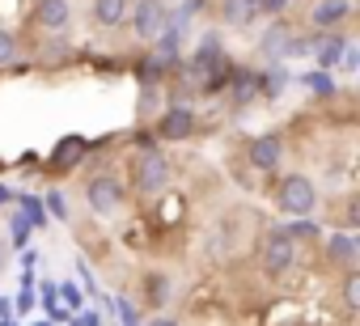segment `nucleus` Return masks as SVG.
I'll list each match as a JSON object with an SVG mask.
<instances>
[{"instance_id":"nucleus-14","label":"nucleus","mask_w":360,"mask_h":326,"mask_svg":"<svg viewBox=\"0 0 360 326\" xmlns=\"http://www.w3.org/2000/svg\"><path fill=\"white\" fill-rule=\"evenodd\" d=\"M314 56H318V64H322V68H335V64H339V56H343V39H335V34H330V39H322Z\"/></svg>"},{"instance_id":"nucleus-29","label":"nucleus","mask_w":360,"mask_h":326,"mask_svg":"<svg viewBox=\"0 0 360 326\" xmlns=\"http://www.w3.org/2000/svg\"><path fill=\"white\" fill-rule=\"evenodd\" d=\"M39 326H51V322H39Z\"/></svg>"},{"instance_id":"nucleus-12","label":"nucleus","mask_w":360,"mask_h":326,"mask_svg":"<svg viewBox=\"0 0 360 326\" xmlns=\"http://www.w3.org/2000/svg\"><path fill=\"white\" fill-rule=\"evenodd\" d=\"M347 13H352L347 0H318V5H314V26H335V22H343Z\"/></svg>"},{"instance_id":"nucleus-16","label":"nucleus","mask_w":360,"mask_h":326,"mask_svg":"<svg viewBox=\"0 0 360 326\" xmlns=\"http://www.w3.org/2000/svg\"><path fill=\"white\" fill-rule=\"evenodd\" d=\"M343 305H347V309L360 305V275H356V271H347V280H343Z\"/></svg>"},{"instance_id":"nucleus-27","label":"nucleus","mask_w":360,"mask_h":326,"mask_svg":"<svg viewBox=\"0 0 360 326\" xmlns=\"http://www.w3.org/2000/svg\"><path fill=\"white\" fill-rule=\"evenodd\" d=\"M5 204H9V191H5V187H0V208H5Z\"/></svg>"},{"instance_id":"nucleus-25","label":"nucleus","mask_w":360,"mask_h":326,"mask_svg":"<svg viewBox=\"0 0 360 326\" xmlns=\"http://www.w3.org/2000/svg\"><path fill=\"white\" fill-rule=\"evenodd\" d=\"M30 305H34V292H30V288H26V292H22V296H18V309H22V313H26V309H30Z\"/></svg>"},{"instance_id":"nucleus-9","label":"nucleus","mask_w":360,"mask_h":326,"mask_svg":"<svg viewBox=\"0 0 360 326\" xmlns=\"http://www.w3.org/2000/svg\"><path fill=\"white\" fill-rule=\"evenodd\" d=\"M85 148H89V144H85L81 136H64V140L56 144V152H51V166H56V170H72L77 161L85 157Z\"/></svg>"},{"instance_id":"nucleus-3","label":"nucleus","mask_w":360,"mask_h":326,"mask_svg":"<svg viewBox=\"0 0 360 326\" xmlns=\"http://www.w3.org/2000/svg\"><path fill=\"white\" fill-rule=\"evenodd\" d=\"M297 263V237H288L284 229H271L267 233V246H263V267L271 271V275H280V271H288Z\"/></svg>"},{"instance_id":"nucleus-8","label":"nucleus","mask_w":360,"mask_h":326,"mask_svg":"<svg viewBox=\"0 0 360 326\" xmlns=\"http://www.w3.org/2000/svg\"><path fill=\"white\" fill-rule=\"evenodd\" d=\"M68 18H72L68 0H39V9H34V22H39L43 30H64Z\"/></svg>"},{"instance_id":"nucleus-4","label":"nucleus","mask_w":360,"mask_h":326,"mask_svg":"<svg viewBox=\"0 0 360 326\" xmlns=\"http://www.w3.org/2000/svg\"><path fill=\"white\" fill-rule=\"evenodd\" d=\"M165 178H169V161L161 152H148V157L136 161V187H140V195H157L165 187Z\"/></svg>"},{"instance_id":"nucleus-21","label":"nucleus","mask_w":360,"mask_h":326,"mask_svg":"<svg viewBox=\"0 0 360 326\" xmlns=\"http://www.w3.org/2000/svg\"><path fill=\"white\" fill-rule=\"evenodd\" d=\"M60 296H64V305H68V309H81V305H85V296H81V288H77V284H64V288H60Z\"/></svg>"},{"instance_id":"nucleus-24","label":"nucleus","mask_w":360,"mask_h":326,"mask_svg":"<svg viewBox=\"0 0 360 326\" xmlns=\"http://www.w3.org/2000/svg\"><path fill=\"white\" fill-rule=\"evenodd\" d=\"M72 326H102V318H98V313H94V309H89V313H81V318H77V322H72Z\"/></svg>"},{"instance_id":"nucleus-20","label":"nucleus","mask_w":360,"mask_h":326,"mask_svg":"<svg viewBox=\"0 0 360 326\" xmlns=\"http://www.w3.org/2000/svg\"><path fill=\"white\" fill-rule=\"evenodd\" d=\"M22 212H26V221H30V225H43V208H39V200H34V195H22Z\"/></svg>"},{"instance_id":"nucleus-15","label":"nucleus","mask_w":360,"mask_h":326,"mask_svg":"<svg viewBox=\"0 0 360 326\" xmlns=\"http://www.w3.org/2000/svg\"><path fill=\"white\" fill-rule=\"evenodd\" d=\"M305 85H309L318 98H330V93H335V81H330V72H309V77H305Z\"/></svg>"},{"instance_id":"nucleus-11","label":"nucleus","mask_w":360,"mask_h":326,"mask_svg":"<svg viewBox=\"0 0 360 326\" xmlns=\"http://www.w3.org/2000/svg\"><path fill=\"white\" fill-rule=\"evenodd\" d=\"M127 13H131V0H94V18L102 26H123Z\"/></svg>"},{"instance_id":"nucleus-17","label":"nucleus","mask_w":360,"mask_h":326,"mask_svg":"<svg viewBox=\"0 0 360 326\" xmlns=\"http://www.w3.org/2000/svg\"><path fill=\"white\" fill-rule=\"evenodd\" d=\"M30 229H34V225H30V221H26L22 212H18V216H13V246H18V250H22V246L30 242Z\"/></svg>"},{"instance_id":"nucleus-26","label":"nucleus","mask_w":360,"mask_h":326,"mask_svg":"<svg viewBox=\"0 0 360 326\" xmlns=\"http://www.w3.org/2000/svg\"><path fill=\"white\" fill-rule=\"evenodd\" d=\"M5 318H9V301H5V296H0V322H5Z\"/></svg>"},{"instance_id":"nucleus-6","label":"nucleus","mask_w":360,"mask_h":326,"mask_svg":"<svg viewBox=\"0 0 360 326\" xmlns=\"http://www.w3.org/2000/svg\"><path fill=\"white\" fill-rule=\"evenodd\" d=\"M280 157H284V140H280L276 131L259 136V140H255V148H250V161H255L259 170H276V166H280Z\"/></svg>"},{"instance_id":"nucleus-13","label":"nucleus","mask_w":360,"mask_h":326,"mask_svg":"<svg viewBox=\"0 0 360 326\" xmlns=\"http://www.w3.org/2000/svg\"><path fill=\"white\" fill-rule=\"evenodd\" d=\"M233 98L238 102H250V98H259V72H233Z\"/></svg>"},{"instance_id":"nucleus-10","label":"nucleus","mask_w":360,"mask_h":326,"mask_svg":"<svg viewBox=\"0 0 360 326\" xmlns=\"http://www.w3.org/2000/svg\"><path fill=\"white\" fill-rule=\"evenodd\" d=\"M356 254H360V246H356L352 233H330V237H326V259H335L339 267H352Z\"/></svg>"},{"instance_id":"nucleus-2","label":"nucleus","mask_w":360,"mask_h":326,"mask_svg":"<svg viewBox=\"0 0 360 326\" xmlns=\"http://www.w3.org/2000/svg\"><path fill=\"white\" fill-rule=\"evenodd\" d=\"M165 18H169V9L161 5V0H136V9H131V26H136V34L144 43H157L161 39Z\"/></svg>"},{"instance_id":"nucleus-28","label":"nucleus","mask_w":360,"mask_h":326,"mask_svg":"<svg viewBox=\"0 0 360 326\" xmlns=\"http://www.w3.org/2000/svg\"><path fill=\"white\" fill-rule=\"evenodd\" d=\"M153 326H174V322H165V318H161V322H153Z\"/></svg>"},{"instance_id":"nucleus-22","label":"nucleus","mask_w":360,"mask_h":326,"mask_svg":"<svg viewBox=\"0 0 360 326\" xmlns=\"http://www.w3.org/2000/svg\"><path fill=\"white\" fill-rule=\"evenodd\" d=\"M47 208H51V216H60V221L68 216V204H64V195H60V191H51V195H47Z\"/></svg>"},{"instance_id":"nucleus-19","label":"nucleus","mask_w":360,"mask_h":326,"mask_svg":"<svg viewBox=\"0 0 360 326\" xmlns=\"http://www.w3.org/2000/svg\"><path fill=\"white\" fill-rule=\"evenodd\" d=\"M339 68H347V72H356V68H360V47H352V43H343V56H339Z\"/></svg>"},{"instance_id":"nucleus-18","label":"nucleus","mask_w":360,"mask_h":326,"mask_svg":"<svg viewBox=\"0 0 360 326\" xmlns=\"http://www.w3.org/2000/svg\"><path fill=\"white\" fill-rule=\"evenodd\" d=\"M13 56H18V39L9 30H0V64H9Z\"/></svg>"},{"instance_id":"nucleus-30","label":"nucleus","mask_w":360,"mask_h":326,"mask_svg":"<svg viewBox=\"0 0 360 326\" xmlns=\"http://www.w3.org/2000/svg\"><path fill=\"white\" fill-rule=\"evenodd\" d=\"M127 326H140V322H127Z\"/></svg>"},{"instance_id":"nucleus-1","label":"nucleus","mask_w":360,"mask_h":326,"mask_svg":"<svg viewBox=\"0 0 360 326\" xmlns=\"http://www.w3.org/2000/svg\"><path fill=\"white\" fill-rule=\"evenodd\" d=\"M288 216H297V221H305L314 208H318V191H314V183L305 178V174H292V178H284L280 183V200H276Z\"/></svg>"},{"instance_id":"nucleus-23","label":"nucleus","mask_w":360,"mask_h":326,"mask_svg":"<svg viewBox=\"0 0 360 326\" xmlns=\"http://www.w3.org/2000/svg\"><path fill=\"white\" fill-rule=\"evenodd\" d=\"M292 0H263V13H284Z\"/></svg>"},{"instance_id":"nucleus-7","label":"nucleus","mask_w":360,"mask_h":326,"mask_svg":"<svg viewBox=\"0 0 360 326\" xmlns=\"http://www.w3.org/2000/svg\"><path fill=\"white\" fill-rule=\"evenodd\" d=\"M157 131H161L165 140H183V136H191V131H195V110H187V106L165 110V119H161Z\"/></svg>"},{"instance_id":"nucleus-5","label":"nucleus","mask_w":360,"mask_h":326,"mask_svg":"<svg viewBox=\"0 0 360 326\" xmlns=\"http://www.w3.org/2000/svg\"><path fill=\"white\" fill-rule=\"evenodd\" d=\"M85 200H89V208H94L98 216H110V212L123 204V187H119L115 178L102 174V178H94V183L85 187Z\"/></svg>"}]
</instances>
